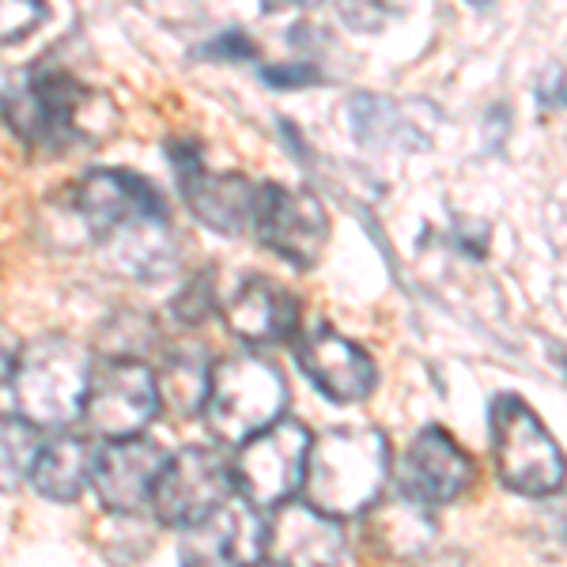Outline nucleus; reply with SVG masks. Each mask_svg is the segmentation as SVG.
<instances>
[{
  "label": "nucleus",
  "mask_w": 567,
  "mask_h": 567,
  "mask_svg": "<svg viewBox=\"0 0 567 567\" xmlns=\"http://www.w3.org/2000/svg\"><path fill=\"white\" fill-rule=\"evenodd\" d=\"M208 386H213V363L200 349H175L155 371V390H159V413L171 420L205 416Z\"/></svg>",
  "instance_id": "obj_21"
},
{
  "label": "nucleus",
  "mask_w": 567,
  "mask_h": 567,
  "mask_svg": "<svg viewBox=\"0 0 567 567\" xmlns=\"http://www.w3.org/2000/svg\"><path fill=\"white\" fill-rule=\"evenodd\" d=\"M265 560V518L246 499H227L182 534L178 567H250Z\"/></svg>",
  "instance_id": "obj_13"
},
{
  "label": "nucleus",
  "mask_w": 567,
  "mask_h": 567,
  "mask_svg": "<svg viewBox=\"0 0 567 567\" xmlns=\"http://www.w3.org/2000/svg\"><path fill=\"white\" fill-rule=\"evenodd\" d=\"M16 355H20V349H12V344H8L4 337H0V386H4V382H12Z\"/></svg>",
  "instance_id": "obj_30"
},
{
  "label": "nucleus",
  "mask_w": 567,
  "mask_h": 567,
  "mask_svg": "<svg viewBox=\"0 0 567 567\" xmlns=\"http://www.w3.org/2000/svg\"><path fill=\"white\" fill-rule=\"evenodd\" d=\"M95 439L91 435H53L42 443L39 462H34L31 484L42 499L50 503H76L91 488V470H95Z\"/></svg>",
  "instance_id": "obj_20"
},
{
  "label": "nucleus",
  "mask_w": 567,
  "mask_h": 567,
  "mask_svg": "<svg viewBox=\"0 0 567 567\" xmlns=\"http://www.w3.org/2000/svg\"><path fill=\"white\" fill-rule=\"evenodd\" d=\"M473 477H477V465L458 439L443 427H424L398 465L401 496L424 503V507L454 503L473 484Z\"/></svg>",
  "instance_id": "obj_15"
},
{
  "label": "nucleus",
  "mask_w": 567,
  "mask_h": 567,
  "mask_svg": "<svg viewBox=\"0 0 567 567\" xmlns=\"http://www.w3.org/2000/svg\"><path fill=\"white\" fill-rule=\"evenodd\" d=\"M200 58L208 61H254L258 58V45L246 31H224L213 42L200 45Z\"/></svg>",
  "instance_id": "obj_27"
},
{
  "label": "nucleus",
  "mask_w": 567,
  "mask_h": 567,
  "mask_svg": "<svg viewBox=\"0 0 567 567\" xmlns=\"http://www.w3.org/2000/svg\"><path fill=\"white\" fill-rule=\"evenodd\" d=\"M42 443V427H34L31 420H23L20 413L0 416V496L20 492L31 481Z\"/></svg>",
  "instance_id": "obj_23"
},
{
  "label": "nucleus",
  "mask_w": 567,
  "mask_h": 567,
  "mask_svg": "<svg viewBox=\"0 0 567 567\" xmlns=\"http://www.w3.org/2000/svg\"><path fill=\"white\" fill-rule=\"evenodd\" d=\"M349 117L355 141L368 144V148H424L427 144L424 136H416L420 130L409 125V114L393 99L355 95Z\"/></svg>",
  "instance_id": "obj_22"
},
{
  "label": "nucleus",
  "mask_w": 567,
  "mask_h": 567,
  "mask_svg": "<svg viewBox=\"0 0 567 567\" xmlns=\"http://www.w3.org/2000/svg\"><path fill=\"white\" fill-rule=\"evenodd\" d=\"M344 27L360 34H379L390 23V0H337Z\"/></svg>",
  "instance_id": "obj_26"
},
{
  "label": "nucleus",
  "mask_w": 567,
  "mask_h": 567,
  "mask_svg": "<svg viewBox=\"0 0 567 567\" xmlns=\"http://www.w3.org/2000/svg\"><path fill=\"white\" fill-rule=\"evenodd\" d=\"M76 213L84 216L95 243H103L110 231H117L130 219L159 216L171 213V208L144 175H133V171H87L76 186Z\"/></svg>",
  "instance_id": "obj_17"
},
{
  "label": "nucleus",
  "mask_w": 567,
  "mask_h": 567,
  "mask_svg": "<svg viewBox=\"0 0 567 567\" xmlns=\"http://www.w3.org/2000/svg\"><path fill=\"white\" fill-rule=\"evenodd\" d=\"M322 0H261V12L269 16H284V12H307V8H318Z\"/></svg>",
  "instance_id": "obj_29"
},
{
  "label": "nucleus",
  "mask_w": 567,
  "mask_h": 567,
  "mask_svg": "<svg viewBox=\"0 0 567 567\" xmlns=\"http://www.w3.org/2000/svg\"><path fill=\"white\" fill-rule=\"evenodd\" d=\"M91 355L72 337L50 333L34 337L16 355L12 398L23 420H31L42 432H65L84 416V398L91 386Z\"/></svg>",
  "instance_id": "obj_2"
},
{
  "label": "nucleus",
  "mask_w": 567,
  "mask_h": 567,
  "mask_svg": "<svg viewBox=\"0 0 567 567\" xmlns=\"http://www.w3.org/2000/svg\"><path fill=\"white\" fill-rule=\"evenodd\" d=\"M216 310V284L213 272H197L194 280H186L178 288V296L171 299V318L178 326H200L208 322Z\"/></svg>",
  "instance_id": "obj_24"
},
{
  "label": "nucleus",
  "mask_w": 567,
  "mask_h": 567,
  "mask_svg": "<svg viewBox=\"0 0 567 567\" xmlns=\"http://www.w3.org/2000/svg\"><path fill=\"white\" fill-rule=\"evenodd\" d=\"M45 23V0H0V45H12Z\"/></svg>",
  "instance_id": "obj_25"
},
{
  "label": "nucleus",
  "mask_w": 567,
  "mask_h": 567,
  "mask_svg": "<svg viewBox=\"0 0 567 567\" xmlns=\"http://www.w3.org/2000/svg\"><path fill=\"white\" fill-rule=\"evenodd\" d=\"M390 481V443L374 427H333L310 443L303 496L333 518H360Z\"/></svg>",
  "instance_id": "obj_1"
},
{
  "label": "nucleus",
  "mask_w": 567,
  "mask_h": 567,
  "mask_svg": "<svg viewBox=\"0 0 567 567\" xmlns=\"http://www.w3.org/2000/svg\"><path fill=\"white\" fill-rule=\"evenodd\" d=\"M167 458L171 454L148 435L103 443L95 454V470H91V492L114 515H141L144 507H152Z\"/></svg>",
  "instance_id": "obj_12"
},
{
  "label": "nucleus",
  "mask_w": 567,
  "mask_h": 567,
  "mask_svg": "<svg viewBox=\"0 0 567 567\" xmlns=\"http://www.w3.org/2000/svg\"><path fill=\"white\" fill-rule=\"evenodd\" d=\"M560 103H564V106H567V87H564V91H560Z\"/></svg>",
  "instance_id": "obj_33"
},
{
  "label": "nucleus",
  "mask_w": 567,
  "mask_h": 567,
  "mask_svg": "<svg viewBox=\"0 0 567 567\" xmlns=\"http://www.w3.org/2000/svg\"><path fill=\"white\" fill-rule=\"evenodd\" d=\"M261 80L277 91H291V87H315V84H322L326 76L315 65H269V69H261Z\"/></svg>",
  "instance_id": "obj_28"
},
{
  "label": "nucleus",
  "mask_w": 567,
  "mask_h": 567,
  "mask_svg": "<svg viewBox=\"0 0 567 567\" xmlns=\"http://www.w3.org/2000/svg\"><path fill=\"white\" fill-rule=\"evenodd\" d=\"M439 542L432 507L409 496H382L360 515V556L368 567H424Z\"/></svg>",
  "instance_id": "obj_11"
},
{
  "label": "nucleus",
  "mask_w": 567,
  "mask_h": 567,
  "mask_svg": "<svg viewBox=\"0 0 567 567\" xmlns=\"http://www.w3.org/2000/svg\"><path fill=\"white\" fill-rule=\"evenodd\" d=\"M344 548H349V537L341 529V518L296 499L269 511L265 560L280 567H341Z\"/></svg>",
  "instance_id": "obj_14"
},
{
  "label": "nucleus",
  "mask_w": 567,
  "mask_h": 567,
  "mask_svg": "<svg viewBox=\"0 0 567 567\" xmlns=\"http://www.w3.org/2000/svg\"><path fill=\"white\" fill-rule=\"evenodd\" d=\"M296 363L307 374V382L318 393H326L333 405H355L368 401L374 382H379V368L368 352L337 329H310L296 341Z\"/></svg>",
  "instance_id": "obj_16"
},
{
  "label": "nucleus",
  "mask_w": 567,
  "mask_h": 567,
  "mask_svg": "<svg viewBox=\"0 0 567 567\" xmlns=\"http://www.w3.org/2000/svg\"><path fill=\"white\" fill-rule=\"evenodd\" d=\"M227 329L246 344H280L299 329V299L280 280L246 277L224 307Z\"/></svg>",
  "instance_id": "obj_18"
},
{
  "label": "nucleus",
  "mask_w": 567,
  "mask_h": 567,
  "mask_svg": "<svg viewBox=\"0 0 567 567\" xmlns=\"http://www.w3.org/2000/svg\"><path fill=\"white\" fill-rule=\"evenodd\" d=\"M91 91L65 69H27L0 95V114L27 148L65 152L87 136Z\"/></svg>",
  "instance_id": "obj_3"
},
{
  "label": "nucleus",
  "mask_w": 567,
  "mask_h": 567,
  "mask_svg": "<svg viewBox=\"0 0 567 567\" xmlns=\"http://www.w3.org/2000/svg\"><path fill=\"white\" fill-rule=\"evenodd\" d=\"M288 386L284 374L261 355H224L213 363V386L205 401V424L219 443H246L250 435L284 420Z\"/></svg>",
  "instance_id": "obj_4"
},
{
  "label": "nucleus",
  "mask_w": 567,
  "mask_h": 567,
  "mask_svg": "<svg viewBox=\"0 0 567 567\" xmlns=\"http://www.w3.org/2000/svg\"><path fill=\"white\" fill-rule=\"evenodd\" d=\"M310 443L315 439L299 420H277L272 427L239 443V454L231 462L239 499H246L261 515L296 499L307 481Z\"/></svg>",
  "instance_id": "obj_6"
},
{
  "label": "nucleus",
  "mask_w": 567,
  "mask_h": 567,
  "mask_svg": "<svg viewBox=\"0 0 567 567\" xmlns=\"http://www.w3.org/2000/svg\"><path fill=\"white\" fill-rule=\"evenodd\" d=\"M167 155L175 159V175L186 208L194 213L208 231L216 235H243L254 219V200L258 186L243 175H216L200 159L197 141H171Z\"/></svg>",
  "instance_id": "obj_10"
},
{
  "label": "nucleus",
  "mask_w": 567,
  "mask_h": 567,
  "mask_svg": "<svg viewBox=\"0 0 567 567\" xmlns=\"http://www.w3.org/2000/svg\"><path fill=\"white\" fill-rule=\"evenodd\" d=\"M235 496L231 462L216 446H182L171 454L155 484L152 511L163 526L189 529Z\"/></svg>",
  "instance_id": "obj_8"
},
{
  "label": "nucleus",
  "mask_w": 567,
  "mask_h": 567,
  "mask_svg": "<svg viewBox=\"0 0 567 567\" xmlns=\"http://www.w3.org/2000/svg\"><path fill=\"white\" fill-rule=\"evenodd\" d=\"M492 458L499 481L518 496H553L567 481V458L534 409L515 393H499L492 405Z\"/></svg>",
  "instance_id": "obj_5"
},
{
  "label": "nucleus",
  "mask_w": 567,
  "mask_h": 567,
  "mask_svg": "<svg viewBox=\"0 0 567 567\" xmlns=\"http://www.w3.org/2000/svg\"><path fill=\"white\" fill-rule=\"evenodd\" d=\"M470 4H477V8H484V4H492V0H470Z\"/></svg>",
  "instance_id": "obj_32"
},
{
  "label": "nucleus",
  "mask_w": 567,
  "mask_h": 567,
  "mask_svg": "<svg viewBox=\"0 0 567 567\" xmlns=\"http://www.w3.org/2000/svg\"><path fill=\"white\" fill-rule=\"evenodd\" d=\"M103 250L122 277L144 284H155L178 269V243L175 227H171V213L130 219V224H122L117 231L106 235Z\"/></svg>",
  "instance_id": "obj_19"
},
{
  "label": "nucleus",
  "mask_w": 567,
  "mask_h": 567,
  "mask_svg": "<svg viewBox=\"0 0 567 567\" xmlns=\"http://www.w3.org/2000/svg\"><path fill=\"white\" fill-rule=\"evenodd\" d=\"M250 567H280V564H272V560H258V564H250Z\"/></svg>",
  "instance_id": "obj_31"
},
{
  "label": "nucleus",
  "mask_w": 567,
  "mask_h": 567,
  "mask_svg": "<svg viewBox=\"0 0 567 567\" xmlns=\"http://www.w3.org/2000/svg\"><path fill=\"white\" fill-rule=\"evenodd\" d=\"M254 235L291 269H315L329 243V213L310 189H288L277 182L258 186L254 200Z\"/></svg>",
  "instance_id": "obj_9"
},
{
  "label": "nucleus",
  "mask_w": 567,
  "mask_h": 567,
  "mask_svg": "<svg viewBox=\"0 0 567 567\" xmlns=\"http://www.w3.org/2000/svg\"><path fill=\"white\" fill-rule=\"evenodd\" d=\"M159 416V390L155 371L144 360H103L91 371L84 398V427L99 443L133 439L152 427Z\"/></svg>",
  "instance_id": "obj_7"
}]
</instances>
